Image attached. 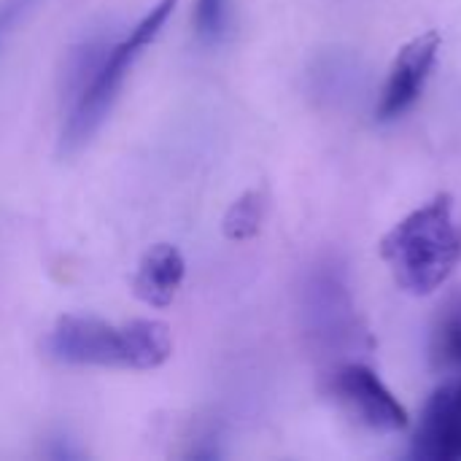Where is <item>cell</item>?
I'll return each mask as SVG.
<instances>
[{"label":"cell","instance_id":"8","mask_svg":"<svg viewBox=\"0 0 461 461\" xmlns=\"http://www.w3.org/2000/svg\"><path fill=\"white\" fill-rule=\"evenodd\" d=\"M184 276H186L184 254L170 243H159L143 254L138 273L132 278V292L140 303L151 308H167L176 300Z\"/></svg>","mask_w":461,"mask_h":461},{"label":"cell","instance_id":"2","mask_svg":"<svg viewBox=\"0 0 461 461\" xmlns=\"http://www.w3.org/2000/svg\"><path fill=\"white\" fill-rule=\"evenodd\" d=\"M176 3L178 0H159L157 5H151L143 14V19L124 38H119L113 43V49H111L108 59L103 62L100 73L95 76V81L68 105L65 124L59 132V154L62 157L78 154L100 132V127L105 124L108 113L113 111V105L119 100V92H122L132 65L157 41V35L167 24Z\"/></svg>","mask_w":461,"mask_h":461},{"label":"cell","instance_id":"6","mask_svg":"<svg viewBox=\"0 0 461 461\" xmlns=\"http://www.w3.org/2000/svg\"><path fill=\"white\" fill-rule=\"evenodd\" d=\"M438 51H440V32L435 30L411 38L397 51L378 97V108H375L378 122H394L419 103L424 84L435 68Z\"/></svg>","mask_w":461,"mask_h":461},{"label":"cell","instance_id":"13","mask_svg":"<svg viewBox=\"0 0 461 461\" xmlns=\"http://www.w3.org/2000/svg\"><path fill=\"white\" fill-rule=\"evenodd\" d=\"M192 27L200 43H221L232 30V3L230 0H194Z\"/></svg>","mask_w":461,"mask_h":461},{"label":"cell","instance_id":"3","mask_svg":"<svg viewBox=\"0 0 461 461\" xmlns=\"http://www.w3.org/2000/svg\"><path fill=\"white\" fill-rule=\"evenodd\" d=\"M303 324L311 346L327 357L359 348L365 330L359 327L357 305L338 262L316 265L303 284Z\"/></svg>","mask_w":461,"mask_h":461},{"label":"cell","instance_id":"9","mask_svg":"<svg viewBox=\"0 0 461 461\" xmlns=\"http://www.w3.org/2000/svg\"><path fill=\"white\" fill-rule=\"evenodd\" d=\"M119 38L111 32H92L84 35L81 41H76L62 59V73H59V92L65 105H70L100 73L103 62L108 59L113 43Z\"/></svg>","mask_w":461,"mask_h":461},{"label":"cell","instance_id":"7","mask_svg":"<svg viewBox=\"0 0 461 461\" xmlns=\"http://www.w3.org/2000/svg\"><path fill=\"white\" fill-rule=\"evenodd\" d=\"M411 454L421 461H461V375L446 378L427 400Z\"/></svg>","mask_w":461,"mask_h":461},{"label":"cell","instance_id":"15","mask_svg":"<svg viewBox=\"0 0 461 461\" xmlns=\"http://www.w3.org/2000/svg\"><path fill=\"white\" fill-rule=\"evenodd\" d=\"M46 456L54 461H65V459H81V451L73 446V440H68L65 435L54 438L46 448Z\"/></svg>","mask_w":461,"mask_h":461},{"label":"cell","instance_id":"10","mask_svg":"<svg viewBox=\"0 0 461 461\" xmlns=\"http://www.w3.org/2000/svg\"><path fill=\"white\" fill-rule=\"evenodd\" d=\"M127 330V370H157L173 354L170 330L154 319H135Z\"/></svg>","mask_w":461,"mask_h":461},{"label":"cell","instance_id":"1","mask_svg":"<svg viewBox=\"0 0 461 461\" xmlns=\"http://www.w3.org/2000/svg\"><path fill=\"white\" fill-rule=\"evenodd\" d=\"M378 251L402 292L413 297L438 292L461 262V227L454 219V197L440 192L411 211L381 238Z\"/></svg>","mask_w":461,"mask_h":461},{"label":"cell","instance_id":"11","mask_svg":"<svg viewBox=\"0 0 461 461\" xmlns=\"http://www.w3.org/2000/svg\"><path fill=\"white\" fill-rule=\"evenodd\" d=\"M429 359L440 375H461V292L440 308L432 324Z\"/></svg>","mask_w":461,"mask_h":461},{"label":"cell","instance_id":"12","mask_svg":"<svg viewBox=\"0 0 461 461\" xmlns=\"http://www.w3.org/2000/svg\"><path fill=\"white\" fill-rule=\"evenodd\" d=\"M265 208H267V194L262 189H251L246 194H240L230 211L224 213V235L230 240H249L259 232L262 219H265Z\"/></svg>","mask_w":461,"mask_h":461},{"label":"cell","instance_id":"14","mask_svg":"<svg viewBox=\"0 0 461 461\" xmlns=\"http://www.w3.org/2000/svg\"><path fill=\"white\" fill-rule=\"evenodd\" d=\"M38 0H0V46L14 32V27L35 8Z\"/></svg>","mask_w":461,"mask_h":461},{"label":"cell","instance_id":"5","mask_svg":"<svg viewBox=\"0 0 461 461\" xmlns=\"http://www.w3.org/2000/svg\"><path fill=\"white\" fill-rule=\"evenodd\" d=\"M330 394L351 419L373 432H402L411 419L389 386L362 362H340L330 373Z\"/></svg>","mask_w":461,"mask_h":461},{"label":"cell","instance_id":"4","mask_svg":"<svg viewBox=\"0 0 461 461\" xmlns=\"http://www.w3.org/2000/svg\"><path fill=\"white\" fill-rule=\"evenodd\" d=\"M43 354L76 367H127V330L95 316H62L43 338Z\"/></svg>","mask_w":461,"mask_h":461}]
</instances>
